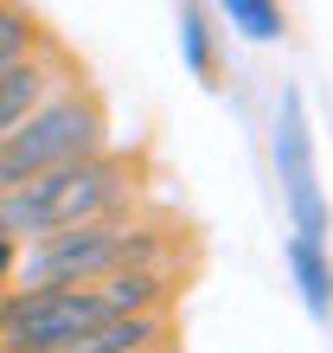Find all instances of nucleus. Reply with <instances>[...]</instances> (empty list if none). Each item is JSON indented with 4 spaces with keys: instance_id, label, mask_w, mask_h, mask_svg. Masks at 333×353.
<instances>
[{
    "instance_id": "1",
    "label": "nucleus",
    "mask_w": 333,
    "mask_h": 353,
    "mask_svg": "<svg viewBox=\"0 0 333 353\" xmlns=\"http://www.w3.org/2000/svg\"><path fill=\"white\" fill-rule=\"evenodd\" d=\"M122 168L116 161H65V168L39 174L13 193H0V238H58V232H77V225H96L109 205L122 199Z\"/></svg>"
},
{
    "instance_id": "2",
    "label": "nucleus",
    "mask_w": 333,
    "mask_h": 353,
    "mask_svg": "<svg viewBox=\"0 0 333 353\" xmlns=\"http://www.w3.org/2000/svg\"><path fill=\"white\" fill-rule=\"evenodd\" d=\"M109 315V302L96 289H19L0 302V347L7 353H65L83 334H96Z\"/></svg>"
},
{
    "instance_id": "3",
    "label": "nucleus",
    "mask_w": 333,
    "mask_h": 353,
    "mask_svg": "<svg viewBox=\"0 0 333 353\" xmlns=\"http://www.w3.org/2000/svg\"><path fill=\"white\" fill-rule=\"evenodd\" d=\"M96 129L103 122H96L90 103H39V110L0 141V193L65 168V161H83L96 148Z\"/></svg>"
},
{
    "instance_id": "4",
    "label": "nucleus",
    "mask_w": 333,
    "mask_h": 353,
    "mask_svg": "<svg viewBox=\"0 0 333 353\" xmlns=\"http://www.w3.org/2000/svg\"><path fill=\"white\" fill-rule=\"evenodd\" d=\"M141 251V244L129 232H116V225H77V232H58V238H39L26 263H19V289H77V283H90L103 276V270H116V263H129Z\"/></svg>"
},
{
    "instance_id": "5",
    "label": "nucleus",
    "mask_w": 333,
    "mask_h": 353,
    "mask_svg": "<svg viewBox=\"0 0 333 353\" xmlns=\"http://www.w3.org/2000/svg\"><path fill=\"white\" fill-rule=\"evenodd\" d=\"M276 168H282L288 212H295V238L321 244L327 238V205H321V186H314V148H308V116H301L295 90L282 97V116H276Z\"/></svg>"
},
{
    "instance_id": "6",
    "label": "nucleus",
    "mask_w": 333,
    "mask_h": 353,
    "mask_svg": "<svg viewBox=\"0 0 333 353\" xmlns=\"http://www.w3.org/2000/svg\"><path fill=\"white\" fill-rule=\"evenodd\" d=\"M39 97H45V71H39L32 58H19V65L0 71V141L39 110Z\"/></svg>"
},
{
    "instance_id": "7",
    "label": "nucleus",
    "mask_w": 333,
    "mask_h": 353,
    "mask_svg": "<svg viewBox=\"0 0 333 353\" xmlns=\"http://www.w3.org/2000/svg\"><path fill=\"white\" fill-rule=\"evenodd\" d=\"M288 263H295V283H301V302H308V315H333V263L321 244H308V238H288Z\"/></svg>"
},
{
    "instance_id": "8",
    "label": "nucleus",
    "mask_w": 333,
    "mask_h": 353,
    "mask_svg": "<svg viewBox=\"0 0 333 353\" xmlns=\"http://www.w3.org/2000/svg\"><path fill=\"white\" fill-rule=\"evenodd\" d=\"M154 341H160V321L154 315H116V321H103L96 334H83L65 353H148Z\"/></svg>"
},
{
    "instance_id": "9",
    "label": "nucleus",
    "mask_w": 333,
    "mask_h": 353,
    "mask_svg": "<svg viewBox=\"0 0 333 353\" xmlns=\"http://www.w3.org/2000/svg\"><path fill=\"white\" fill-rule=\"evenodd\" d=\"M154 289H160V283L148 276V270H116V276L103 283L96 296L109 302V315H148V302H154Z\"/></svg>"
},
{
    "instance_id": "10",
    "label": "nucleus",
    "mask_w": 333,
    "mask_h": 353,
    "mask_svg": "<svg viewBox=\"0 0 333 353\" xmlns=\"http://www.w3.org/2000/svg\"><path fill=\"white\" fill-rule=\"evenodd\" d=\"M224 19L244 39H276L282 32V7H269V0H224Z\"/></svg>"
},
{
    "instance_id": "11",
    "label": "nucleus",
    "mask_w": 333,
    "mask_h": 353,
    "mask_svg": "<svg viewBox=\"0 0 333 353\" xmlns=\"http://www.w3.org/2000/svg\"><path fill=\"white\" fill-rule=\"evenodd\" d=\"M180 46H186V65L205 71V13H199V7L180 13Z\"/></svg>"
},
{
    "instance_id": "12",
    "label": "nucleus",
    "mask_w": 333,
    "mask_h": 353,
    "mask_svg": "<svg viewBox=\"0 0 333 353\" xmlns=\"http://www.w3.org/2000/svg\"><path fill=\"white\" fill-rule=\"evenodd\" d=\"M19 58H26V26H19L13 13H0V71L19 65Z\"/></svg>"
},
{
    "instance_id": "13",
    "label": "nucleus",
    "mask_w": 333,
    "mask_h": 353,
    "mask_svg": "<svg viewBox=\"0 0 333 353\" xmlns=\"http://www.w3.org/2000/svg\"><path fill=\"white\" fill-rule=\"evenodd\" d=\"M7 276H13V244L0 238V283H7Z\"/></svg>"
},
{
    "instance_id": "14",
    "label": "nucleus",
    "mask_w": 333,
    "mask_h": 353,
    "mask_svg": "<svg viewBox=\"0 0 333 353\" xmlns=\"http://www.w3.org/2000/svg\"><path fill=\"white\" fill-rule=\"evenodd\" d=\"M0 13H7V7H0Z\"/></svg>"
}]
</instances>
